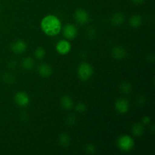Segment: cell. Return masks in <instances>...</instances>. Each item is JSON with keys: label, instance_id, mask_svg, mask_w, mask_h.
<instances>
[{"label": "cell", "instance_id": "6da1fadb", "mask_svg": "<svg viewBox=\"0 0 155 155\" xmlns=\"http://www.w3.org/2000/svg\"><path fill=\"white\" fill-rule=\"evenodd\" d=\"M41 27L45 34L48 36H55L60 32L61 28L60 20L54 15H48L42 19Z\"/></svg>", "mask_w": 155, "mask_h": 155}, {"label": "cell", "instance_id": "7a4b0ae2", "mask_svg": "<svg viewBox=\"0 0 155 155\" xmlns=\"http://www.w3.org/2000/svg\"><path fill=\"white\" fill-rule=\"evenodd\" d=\"M93 74V69L88 63H82L78 68V76L82 80H88Z\"/></svg>", "mask_w": 155, "mask_h": 155}, {"label": "cell", "instance_id": "3957f363", "mask_svg": "<svg viewBox=\"0 0 155 155\" xmlns=\"http://www.w3.org/2000/svg\"><path fill=\"white\" fill-rule=\"evenodd\" d=\"M118 147L124 151H129L133 149L134 146V141L129 136H123L117 141Z\"/></svg>", "mask_w": 155, "mask_h": 155}, {"label": "cell", "instance_id": "277c9868", "mask_svg": "<svg viewBox=\"0 0 155 155\" xmlns=\"http://www.w3.org/2000/svg\"><path fill=\"white\" fill-rule=\"evenodd\" d=\"M75 20L77 21V24H80V25H85L87 24V22L89 20V14L83 9H77L75 12Z\"/></svg>", "mask_w": 155, "mask_h": 155}, {"label": "cell", "instance_id": "5b68a950", "mask_svg": "<svg viewBox=\"0 0 155 155\" xmlns=\"http://www.w3.org/2000/svg\"><path fill=\"white\" fill-rule=\"evenodd\" d=\"M15 102L21 107H26L30 103L29 95L24 92H19L15 95Z\"/></svg>", "mask_w": 155, "mask_h": 155}, {"label": "cell", "instance_id": "8992f818", "mask_svg": "<svg viewBox=\"0 0 155 155\" xmlns=\"http://www.w3.org/2000/svg\"><path fill=\"white\" fill-rule=\"evenodd\" d=\"M63 33L65 38H67L68 39H72L77 36V30L75 26L73 24H67L64 27Z\"/></svg>", "mask_w": 155, "mask_h": 155}, {"label": "cell", "instance_id": "52a82bcc", "mask_svg": "<svg viewBox=\"0 0 155 155\" xmlns=\"http://www.w3.org/2000/svg\"><path fill=\"white\" fill-rule=\"evenodd\" d=\"M12 50L14 53L21 54L24 53L27 49V44L22 40H16L12 44Z\"/></svg>", "mask_w": 155, "mask_h": 155}, {"label": "cell", "instance_id": "ba28073f", "mask_svg": "<svg viewBox=\"0 0 155 155\" xmlns=\"http://www.w3.org/2000/svg\"><path fill=\"white\" fill-rule=\"evenodd\" d=\"M129 101L125 98H120L115 103V108L119 113L125 114L129 110Z\"/></svg>", "mask_w": 155, "mask_h": 155}, {"label": "cell", "instance_id": "9c48e42d", "mask_svg": "<svg viewBox=\"0 0 155 155\" xmlns=\"http://www.w3.org/2000/svg\"><path fill=\"white\" fill-rule=\"evenodd\" d=\"M71 45L68 41L61 40L56 45V49L58 52L61 54H66L71 51Z\"/></svg>", "mask_w": 155, "mask_h": 155}, {"label": "cell", "instance_id": "30bf717a", "mask_svg": "<svg viewBox=\"0 0 155 155\" xmlns=\"http://www.w3.org/2000/svg\"><path fill=\"white\" fill-rule=\"evenodd\" d=\"M111 55L114 58L121 60L127 56V51L123 47L115 46L111 51Z\"/></svg>", "mask_w": 155, "mask_h": 155}, {"label": "cell", "instance_id": "8fae6325", "mask_svg": "<svg viewBox=\"0 0 155 155\" xmlns=\"http://www.w3.org/2000/svg\"><path fill=\"white\" fill-rule=\"evenodd\" d=\"M38 73L42 77H48L52 74V69L47 64H42L38 67Z\"/></svg>", "mask_w": 155, "mask_h": 155}, {"label": "cell", "instance_id": "7c38bea8", "mask_svg": "<svg viewBox=\"0 0 155 155\" xmlns=\"http://www.w3.org/2000/svg\"><path fill=\"white\" fill-rule=\"evenodd\" d=\"M110 21L111 24L114 26H120L125 21V17L120 12H117V13L114 14L112 15L111 18H110Z\"/></svg>", "mask_w": 155, "mask_h": 155}, {"label": "cell", "instance_id": "4fadbf2b", "mask_svg": "<svg viewBox=\"0 0 155 155\" xmlns=\"http://www.w3.org/2000/svg\"><path fill=\"white\" fill-rule=\"evenodd\" d=\"M72 98L69 95H64L61 99V105L65 110H70L73 107Z\"/></svg>", "mask_w": 155, "mask_h": 155}, {"label": "cell", "instance_id": "5bb4252c", "mask_svg": "<svg viewBox=\"0 0 155 155\" xmlns=\"http://www.w3.org/2000/svg\"><path fill=\"white\" fill-rule=\"evenodd\" d=\"M144 132H145V127L142 124H139V123L136 124L132 127V133L135 136H137V137L141 136L143 135Z\"/></svg>", "mask_w": 155, "mask_h": 155}, {"label": "cell", "instance_id": "9a60e30c", "mask_svg": "<svg viewBox=\"0 0 155 155\" xmlns=\"http://www.w3.org/2000/svg\"><path fill=\"white\" fill-rule=\"evenodd\" d=\"M59 145L62 147H67L71 143V136L68 133H61L58 137Z\"/></svg>", "mask_w": 155, "mask_h": 155}, {"label": "cell", "instance_id": "2e32d148", "mask_svg": "<svg viewBox=\"0 0 155 155\" xmlns=\"http://www.w3.org/2000/svg\"><path fill=\"white\" fill-rule=\"evenodd\" d=\"M129 23H130V26L134 28H136V27H139V26L142 24V17L139 15H134L130 18V21H129Z\"/></svg>", "mask_w": 155, "mask_h": 155}, {"label": "cell", "instance_id": "e0dca14e", "mask_svg": "<svg viewBox=\"0 0 155 155\" xmlns=\"http://www.w3.org/2000/svg\"><path fill=\"white\" fill-rule=\"evenodd\" d=\"M34 64H35L34 60L30 57L24 58L22 60V61H21V65H22V67L24 68V69H27V70L32 69V68L34 67Z\"/></svg>", "mask_w": 155, "mask_h": 155}, {"label": "cell", "instance_id": "ac0fdd59", "mask_svg": "<svg viewBox=\"0 0 155 155\" xmlns=\"http://www.w3.org/2000/svg\"><path fill=\"white\" fill-rule=\"evenodd\" d=\"M120 90L121 91L122 93L128 95V94H130L132 92L133 87H132V85L129 82H123L120 85Z\"/></svg>", "mask_w": 155, "mask_h": 155}, {"label": "cell", "instance_id": "d6986e66", "mask_svg": "<svg viewBox=\"0 0 155 155\" xmlns=\"http://www.w3.org/2000/svg\"><path fill=\"white\" fill-rule=\"evenodd\" d=\"M2 80L7 84H12L15 82L16 80V77L12 73H5V74H3L2 76Z\"/></svg>", "mask_w": 155, "mask_h": 155}, {"label": "cell", "instance_id": "ffe728a7", "mask_svg": "<svg viewBox=\"0 0 155 155\" xmlns=\"http://www.w3.org/2000/svg\"><path fill=\"white\" fill-rule=\"evenodd\" d=\"M34 54L35 57H36V58L41 60V59L44 58V57L45 56V49H44L43 48H42V47H38V48L35 50Z\"/></svg>", "mask_w": 155, "mask_h": 155}, {"label": "cell", "instance_id": "44dd1931", "mask_svg": "<svg viewBox=\"0 0 155 155\" xmlns=\"http://www.w3.org/2000/svg\"><path fill=\"white\" fill-rule=\"evenodd\" d=\"M65 123L69 127H72V126L75 125L76 123H77V117L73 114L68 115L65 120Z\"/></svg>", "mask_w": 155, "mask_h": 155}, {"label": "cell", "instance_id": "7402d4cb", "mask_svg": "<svg viewBox=\"0 0 155 155\" xmlns=\"http://www.w3.org/2000/svg\"><path fill=\"white\" fill-rule=\"evenodd\" d=\"M86 36H87L89 39H92L95 37V36H96V30H95V29L94 28V27H89V28L87 29V30H86Z\"/></svg>", "mask_w": 155, "mask_h": 155}, {"label": "cell", "instance_id": "603a6c76", "mask_svg": "<svg viewBox=\"0 0 155 155\" xmlns=\"http://www.w3.org/2000/svg\"><path fill=\"white\" fill-rule=\"evenodd\" d=\"M75 109L77 112H79V113H84L86 110V105L84 103L80 102L76 105Z\"/></svg>", "mask_w": 155, "mask_h": 155}, {"label": "cell", "instance_id": "cb8c5ba5", "mask_svg": "<svg viewBox=\"0 0 155 155\" xmlns=\"http://www.w3.org/2000/svg\"><path fill=\"white\" fill-rule=\"evenodd\" d=\"M95 146L93 144H88L85 147V151L87 154H94L95 152Z\"/></svg>", "mask_w": 155, "mask_h": 155}, {"label": "cell", "instance_id": "d4e9b609", "mask_svg": "<svg viewBox=\"0 0 155 155\" xmlns=\"http://www.w3.org/2000/svg\"><path fill=\"white\" fill-rule=\"evenodd\" d=\"M136 103H137V104H139V106L144 105V104H145V97H143V96L139 97V98H137V100H136Z\"/></svg>", "mask_w": 155, "mask_h": 155}, {"label": "cell", "instance_id": "484cf974", "mask_svg": "<svg viewBox=\"0 0 155 155\" xmlns=\"http://www.w3.org/2000/svg\"><path fill=\"white\" fill-rule=\"evenodd\" d=\"M20 119L22 121H27L29 119V116L26 112H23V113L21 114L20 115Z\"/></svg>", "mask_w": 155, "mask_h": 155}, {"label": "cell", "instance_id": "4316f807", "mask_svg": "<svg viewBox=\"0 0 155 155\" xmlns=\"http://www.w3.org/2000/svg\"><path fill=\"white\" fill-rule=\"evenodd\" d=\"M17 67V61L15 60H11L8 62V68L10 69H15Z\"/></svg>", "mask_w": 155, "mask_h": 155}, {"label": "cell", "instance_id": "83f0119b", "mask_svg": "<svg viewBox=\"0 0 155 155\" xmlns=\"http://www.w3.org/2000/svg\"><path fill=\"white\" fill-rule=\"evenodd\" d=\"M131 1L136 5H140L143 4L145 2V0H131Z\"/></svg>", "mask_w": 155, "mask_h": 155}, {"label": "cell", "instance_id": "f1b7e54d", "mask_svg": "<svg viewBox=\"0 0 155 155\" xmlns=\"http://www.w3.org/2000/svg\"><path fill=\"white\" fill-rule=\"evenodd\" d=\"M147 58H148V60L149 61L151 62H153L154 61V56L153 54H149L148 55V57H147Z\"/></svg>", "mask_w": 155, "mask_h": 155}, {"label": "cell", "instance_id": "f546056e", "mask_svg": "<svg viewBox=\"0 0 155 155\" xmlns=\"http://www.w3.org/2000/svg\"><path fill=\"white\" fill-rule=\"evenodd\" d=\"M150 122V117H145L143 118V123L144 124H148Z\"/></svg>", "mask_w": 155, "mask_h": 155}, {"label": "cell", "instance_id": "4dcf8cb0", "mask_svg": "<svg viewBox=\"0 0 155 155\" xmlns=\"http://www.w3.org/2000/svg\"><path fill=\"white\" fill-rule=\"evenodd\" d=\"M0 10H1V6H0Z\"/></svg>", "mask_w": 155, "mask_h": 155}]
</instances>
